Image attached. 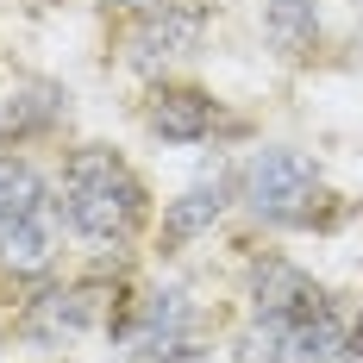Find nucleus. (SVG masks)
Here are the masks:
<instances>
[{"mask_svg": "<svg viewBox=\"0 0 363 363\" xmlns=\"http://www.w3.org/2000/svg\"><path fill=\"white\" fill-rule=\"evenodd\" d=\"M57 213L63 232L88 257L119 263L150 232V188L132 169V157L113 145H75L57 163Z\"/></svg>", "mask_w": 363, "mask_h": 363, "instance_id": "nucleus-1", "label": "nucleus"}, {"mask_svg": "<svg viewBox=\"0 0 363 363\" xmlns=\"http://www.w3.org/2000/svg\"><path fill=\"white\" fill-rule=\"evenodd\" d=\"M107 345L119 363H201L213 351V313L194 282L157 276L138 289H119Z\"/></svg>", "mask_w": 363, "mask_h": 363, "instance_id": "nucleus-2", "label": "nucleus"}, {"mask_svg": "<svg viewBox=\"0 0 363 363\" xmlns=\"http://www.w3.org/2000/svg\"><path fill=\"white\" fill-rule=\"evenodd\" d=\"M238 213L263 232H326L345 219L326 169L294 145H257L238 163Z\"/></svg>", "mask_w": 363, "mask_h": 363, "instance_id": "nucleus-3", "label": "nucleus"}, {"mask_svg": "<svg viewBox=\"0 0 363 363\" xmlns=\"http://www.w3.org/2000/svg\"><path fill=\"white\" fill-rule=\"evenodd\" d=\"M63 263L57 176H44L26 150H0V276L44 282Z\"/></svg>", "mask_w": 363, "mask_h": 363, "instance_id": "nucleus-4", "label": "nucleus"}, {"mask_svg": "<svg viewBox=\"0 0 363 363\" xmlns=\"http://www.w3.org/2000/svg\"><path fill=\"white\" fill-rule=\"evenodd\" d=\"M113 301H119V282L107 269H88V276H44L32 282V294L19 301V320L13 332L38 345V351H69L75 338L88 332H107Z\"/></svg>", "mask_w": 363, "mask_h": 363, "instance_id": "nucleus-5", "label": "nucleus"}, {"mask_svg": "<svg viewBox=\"0 0 363 363\" xmlns=\"http://www.w3.org/2000/svg\"><path fill=\"white\" fill-rule=\"evenodd\" d=\"M207 32H213V6H201V0H157L145 13H125L119 63L132 75H145V82H163V75H176L182 63L201 57Z\"/></svg>", "mask_w": 363, "mask_h": 363, "instance_id": "nucleus-6", "label": "nucleus"}, {"mask_svg": "<svg viewBox=\"0 0 363 363\" xmlns=\"http://www.w3.org/2000/svg\"><path fill=\"white\" fill-rule=\"evenodd\" d=\"M145 132L169 150H201V145H219L225 132H238V119L225 113V101L213 88L163 75V82H150V94H145Z\"/></svg>", "mask_w": 363, "mask_h": 363, "instance_id": "nucleus-7", "label": "nucleus"}, {"mask_svg": "<svg viewBox=\"0 0 363 363\" xmlns=\"http://www.w3.org/2000/svg\"><path fill=\"white\" fill-rule=\"evenodd\" d=\"M225 213H238V163H207L194 182H182L157 213V251L176 257L201 238H213V225Z\"/></svg>", "mask_w": 363, "mask_h": 363, "instance_id": "nucleus-8", "label": "nucleus"}, {"mask_svg": "<svg viewBox=\"0 0 363 363\" xmlns=\"http://www.w3.org/2000/svg\"><path fill=\"white\" fill-rule=\"evenodd\" d=\"M326 301H332V289L313 269H301L294 257H282V251H257L251 263H245V320L301 326V320H313Z\"/></svg>", "mask_w": 363, "mask_h": 363, "instance_id": "nucleus-9", "label": "nucleus"}, {"mask_svg": "<svg viewBox=\"0 0 363 363\" xmlns=\"http://www.w3.org/2000/svg\"><path fill=\"white\" fill-rule=\"evenodd\" d=\"M69 125V88L57 82H19L0 101V150H26L38 138H57Z\"/></svg>", "mask_w": 363, "mask_h": 363, "instance_id": "nucleus-10", "label": "nucleus"}, {"mask_svg": "<svg viewBox=\"0 0 363 363\" xmlns=\"http://www.w3.org/2000/svg\"><path fill=\"white\" fill-rule=\"evenodd\" d=\"M263 38L289 63L320 57V44H326V0H263Z\"/></svg>", "mask_w": 363, "mask_h": 363, "instance_id": "nucleus-11", "label": "nucleus"}, {"mask_svg": "<svg viewBox=\"0 0 363 363\" xmlns=\"http://www.w3.org/2000/svg\"><path fill=\"white\" fill-rule=\"evenodd\" d=\"M307 326V320H301ZM301 326H276V320H245L232 332V351L225 363H307L301 351Z\"/></svg>", "mask_w": 363, "mask_h": 363, "instance_id": "nucleus-12", "label": "nucleus"}, {"mask_svg": "<svg viewBox=\"0 0 363 363\" xmlns=\"http://www.w3.org/2000/svg\"><path fill=\"white\" fill-rule=\"evenodd\" d=\"M101 6H107V13H119V19H125V13H145V6H157V0H101Z\"/></svg>", "mask_w": 363, "mask_h": 363, "instance_id": "nucleus-13", "label": "nucleus"}, {"mask_svg": "<svg viewBox=\"0 0 363 363\" xmlns=\"http://www.w3.org/2000/svg\"><path fill=\"white\" fill-rule=\"evenodd\" d=\"M351 50H357V63H363V26H357V38H351Z\"/></svg>", "mask_w": 363, "mask_h": 363, "instance_id": "nucleus-14", "label": "nucleus"}, {"mask_svg": "<svg viewBox=\"0 0 363 363\" xmlns=\"http://www.w3.org/2000/svg\"><path fill=\"white\" fill-rule=\"evenodd\" d=\"M201 6H232V0H201Z\"/></svg>", "mask_w": 363, "mask_h": 363, "instance_id": "nucleus-15", "label": "nucleus"}]
</instances>
